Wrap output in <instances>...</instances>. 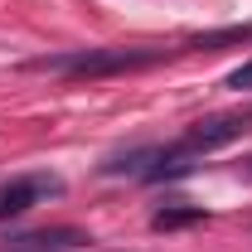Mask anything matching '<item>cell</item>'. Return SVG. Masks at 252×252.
<instances>
[{"mask_svg":"<svg viewBox=\"0 0 252 252\" xmlns=\"http://www.w3.org/2000/svg\"><path fill=\"white\" fill-rule=\"evenodd\" d=\"M175 49H156V44H117V49H68V54H44L30 59V73H63V78H112V73H136V68H151L160 59H175Z\"/></svg>","mask_w":252,"mask_h":252,"instance_id":"obj_1","label":"cell"},{"mask_svg":"<svg viewBox=\"0 0 252 252\" xmlns=\"http://www.w3.org/2000/svg\"><path fill=\"white\" fill-rule=\"evenodd\" d=\"M252 131V107H243V112H228V117H209V122H194L170 146L175 156H189V160H199V156H209V151H219V146H228V141H238V136H248Z\"/></svg>","mask_w":252,"mask_h":252,"instance_id":"obj_2","label":"cell"},{"mask_svg":"<svg viewBox=\"0 0 252 252\" xmlns=\"http://www.w3.org/2000/svg\"><path fill=\"white\" fill-rule=\"evenodd\" d=\"M59 194H63V180H59V175H15V180L0 185V223H5V219H20V214H30L34 204L59 199Z\"/></svg>","mask_w":252,"mask_h":252,"instance_id":"obj_3","label":"cell"},{"mask_svg":"<svg viewBox=\"0 0 252 252\" xmlns=\"http://www.w3.org/2000/svg\"><path fill=\"white\" fill-rule=\"evenodd\" d=\"M5 243L20 252H78L88 243V233L83 228H30V233H15Z\"/></svg>","mask_w":252,"mask_h":252,"instance_id":"obj_4","label":"cell"},{"mask_svg":"<svg viewBox=\"0 0 252 252\" xmlns=\"http://www.w3.org/2000/svg\"><path fill=\"white\" fill-rule=\"evenodd\" d=\"M252 25H228V30H209V34H189L180 39V54H214V49H228V44H248Z\"/></svg>","mask_w":252,"mask_h":252,"instance_id":"obj_5","label":"cell"},{"mask_svg":"<svg viewBox=\"0 0 252 252\" xmlns=\"http://www.w3.org/2000/svg\"><path fill=\"white\" fill-rule=\"evenodd\" d=\"M156 156H160V146H136V151H126V156H107L97 170H102V175H141V180H146V170L156 165Z\"/></svg>","mask_w":252,"mask_h":252,"instance_id":"obj_6","label":"cell"},{"mask_svg":"<svg viewBox=\"0 0 252 252\" xmlns=\"http://www.w3.org/2000/svg\"><path fill=\"white\" fill-rule=\"evenodd\" d=\"M189 223H204V209L199 204H165L151 214V228L156 233H175V228H189Z\"/></svg>","mask_w":252,"mask_h":252,"instance_id":"obj_7","label":"cell"},{"mask_svg":"<svg viewBox=\"0 0 252 252\" xmlns=\"http://www.w3.org/2000/svg\"><path fill=\"white\" fill-rule=\"evenodd\" d=\"M223 88H233V93H252V59L243 68H233L228 78H223Z\"/></svg>","mask_w":252,"mask_h":252,"instance_id":"obj_8","label":"cell"},{"mask_svg":"<svg viewBox=\"0 0 252 252\" xmlns=\"http://www.w3.org/2000/svg\"><path fill=\"white\" fill-rule=\"evenodd\" d=\"M248 180H252V160H248Z\"/></svg>","mask_w":252,"mask_h":252,"instance_id":"obj_9","label":"cell"}]
</instances>
